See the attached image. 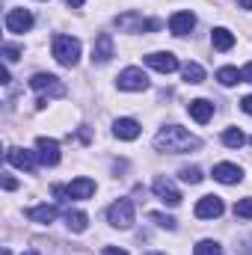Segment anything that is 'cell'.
I'll return each instance as SVG.
<instances>
[{
    "label": "cell",
    "instance_id": "1",
    "mask_svg": "<svg viewBox=\"0 0 252 255\" xmlns=\"http://www.w3.org/2000/svg\"><path fill=\"white\" fill-rule=\"evenodd\" d=\"M154 145H157V151L181 154V151H196V148H202V139H199V136H193V133L184 130V128L169 125V128H163V130L154 136Z\"/></svg>",
    "mask_w": 252,
    "mask_h": 255
},
{
    "label": "cell",
    "instance_id": "2",
    "mask_svg": "<svg viewBox=\"0 0 252 255\" xmlns=\"http://www.w3.org/2000/svg\"><path fill=\"white\" fill-rule=\"evenodd\" d=\"M54 57L60 65H71L80 60V42L71 36H54Z\"/></svg>",
    "mask_w": 252,
    "mask_h": 255
},
{
    "label": "cell",
    "instance_id": "3",
    "mask_svg": "<svg viewBox=\"0 0 252 255\" xmlns=\"http://www.w3.org/2000/svg\"><path fill=\"white\" fill-rule=\"evenodd\" d=\"M107 220H110V226H116V229H130V226H133V205H130V199L113 202L110 211H107Z\"/></svg>",
    "mask_w": 252,
    "mask_h": 255
},
{
    "label": "cell",
    "instance_id": "4",
    "mask_svg": "<svg viewBox=\"0 0 252 255\" xmlns=\"http://www.w3.org/2000/svg\"><path fill=\"white\" fill-rule=\"evenodd\" d=\"M30 89H36V92H48L51 98L65 95V86L60 83V77L45 74V71H39V74H33V77H30Z\"/></svg>",
    "mask_w": 252,
    "mask_h": 255
},
{
    "label": "cell",
    "instance_id": "5",
    "mask_svg": "<svg viewBox=\"0 0 252 255\" xmlns=\"http://www.w3.org/2000/svg\"><path fill=\"white\" fill-rule=\"evenodd\" d=\"M116 27L119 30H127V33H151V30H160V21H148V18H139V15H133V12H127V15H119L116 18Z\"/></svg>",
    "mask_w": 252,
    "mask_h": 255
},
{
    "label": "cell",
    "instance_id": "6",
    "mask_svg": "<svg viewBox=\"0 0 252 255\" xmlns=\"http://www.w3.org/2000/svg\"><path fill=\"white\" fill-rule=\"evenodd\" d=\"M116 83H119V89H125V92H142V89H148V77L142 74V68H125V71L116 77Z\"/></svg>",
    "mask_w": 252,
    "mask_h": 255
},
{
    "label": "cell",
    "instance_id": "7",
    "mask_svg": "<svg viewBox=\"0 0 252 255\" xmlns=\"http://www.w3.org/2000/svg\"><path fill=\"white\" fill-rule=\"evenodd\" d=\"M151 190H154V196H157V199H160L163 205H169V208L181 205V193L175 190V184H172L169 178H163V175H157V178H154Z\"/></svg>",
    "mask_w": 252,
    "mask_h": 255
},
{
    "label": "cell",
    "instance_id": "8",
    "mask_svg": "<svg viewBox=\"0 0 252 255\" xmlns=\"http://www.w3.org/2000/svg\"><path fill=\"white\" fill-rule=\"evenodd\" d=\"M145 65L154 68V71H160V74H172V71H178V57L169 54V51H157V54L145 57Z\"/></svg>",
    "mask_w": 252,
    "mask_h": 255
},
{
    "label": "cell",
    "instance_id": "9",
    "mask_svg": "<svg viewBox=\"0 0 252 255\" xmlns=\"http://www.w3.org/2000/svg\"><path fill=\"white\" fill-rule=\"evenodd\" d=\"M223 199L220 196H202L199 202H196V217L199 220H217V217H223Z\"/></svg>",
    "mask_w": 252,
    "mask_h": 255
},
{
    "label": "cell",
    "instance_id": "10",
    "mask_svg": "<svg viewBox=\"0 0 252 255\" xmlns=\"http://www.w3.org/2000/svg\"><path fill=\"white\" fill-rule=\"evenodd\" d=\"M33 27V15L27 9H9L6 12V30L9 33H27Z\"/></svg>",
    "mask_w": 252,
    "mask_h": 255
},
{
    "label": "cell",
    "instance_id": "11",
    "mask_svg": "<svg viewBox=\"0 0 252 255\" xmlns=\"http://www.w3.org/2000/svg\"><path fill=\"white\" fill-rule=\"evenodd\" d=\"M36 148H39V160H42L45 166H57V163H60V145H57V139L39 136V139H36Z\"/></svg>",
    "mask_w": 252,
    "mask_h": 255
},
{
    "label": "cell",
    "instance_id": "12",
    "mask_svg": "<svg viewBox=\"0 0 252 255\" xmlns=\"http://www.w3.org/2000/svg\"><path fill=\"white\" fill-rule=\"evenodd\" d=\"M6 160H9L12 166L24 169V172H36V154L27 151V148H9V151H6Z\"/></svg>",
    "mask_w": 252,
    "mask_h": 255
},
{
    "label": "cell",
    "instance_id": "13",
    "mask_svg": "<svg viewBox=\"0 0 252 255\" xmlns=\"http://www.w3.org/2000/svg\"><path fill=\"white\" fill-rule=\"evenodd\" d=\"M113 60V36L101 33L92 45V63H110Z\"/></svg>",
    "mask_w": 252,
    "mask_h": 255
},
{
    "label": "cell",
    "instance_id": "14",
    "mask_svg": "<svg viewBox=\"0 0 252 255\" xmlns=\"http://www.w3.org/2000/svg\"><path fill=\"white\" fill-rule=\"evenodd\" d=\"M193 27H196V15H193V12H175V15L169 18L172 36H187Z\"/></svg>",
    "mask_w": 252,
    "mask_h": 255
},
{
    "label": "cell",
    "instance_id": "15",
    "mask_svg": "<svg viewBox=\"0 0 252 255\" xmlns=\"http://www.w3.org/2000/svg\"><path fill=\"white\" fill-rule=\"evenodd\" d=\"M214 178H217L220 184H238V181L244 178V172H241V166H235V163H217V166H214Z\"/></svg>",
    "mask_w": 252,
    "mask_h": 255
},
{
    "label": "cell",
    "instance_id": "16",
    "mask_svg": "<svg viewBox=\"0 0 252 255\" xmlns=\"http://www.w3.org/2000/svg\"><path fill=\"white\" fill-rule=\"evenodd\" d=\"M57 208L54 205H36V208H30L27 211V220H33V223H39V226H48V223H54L57 220Z\"/></svg>",
    "mask_w": 252,
    "mask_h": 255
},
{
    "label": "cell",
    "instance_id": "17",
    "mask_svg": "<svg viewBox=\"0 0 252 255\" xmlns=\"http://www.w3.org/2000/svg\"><path fill=\"white\" fill-rule=\"evenodd\" d=\"M190 116L199 122V125H205V122H211V116H214V104L211 101H205V98H196V101H190Z\"/></svg>",
    "mask_w": 252,
    "mask_h": 255
},
{
    "label": "cell",
    "instance_id": "18",
    "mask_svg": "<svg viewBox=\"0 0 252 255\" xmlns=\"http://www.w3.org/2000/svg\"><path fill=\"white\" fill-rule=\"evenodd\" d=\"M139 122L136 119H116V125H113V133L119 136V139H136L139 136Z\"/></svg>",
    "mask_w": 252,
    "mask_h": 255
},
{
    "label": "cell",
    "instance_id": "19",
    "mask_svg": "<svg viewBox=\"0 0 252 255\" xmlns=\"http://www.w3.org/2000/svg\"><path fill=\"white\" fill-rule=\"evenodd\" d=\"M92 193H95V181L92 178H74L68 184V196L71 199H89Z\"/></svg>",
    "mask_w": 252,
    "mask_h": 255
},
{
    "label": "cell",
    "instance_id": "20",
    "mask_svg": "<svg viewBox=\"0 0 252 255\" xmlns=\"http://www.w3.org/2000/svg\"><path fill=\"white\" fill-rule=\"evenodd\" d=\"M211 45H214L217 51H232V48H235V36H232L226 27H217V30L211 33Z\"/></svg>",
    "mask_w": 252,
    "mask_h": 255
},
{
    "label": "cell",
    "instance_id": "21",
    "mask_svg": "<svg viewBox=\"0 0 252 255\" xmlns=\"http://www.w3.org/2000/svg\"><path fill=\"white\" fill-rule=\"evenodd\" d=\"M217 80H220L223 86H235V83H241V80H244V74H241L238 68L226 65V68H220V71H217Z\"/></svg>",
    "mask_w": 252,
    "mask_h": 255
},
{
    "label": "cell",
    "instance_id": "22",
    "mask_svg": "<svg viewBox=\"0 0 252 255\" xmlns=\"http://www.w3.org/2000/svg\"><path fill=\"white\" fill-rule=\"evenodd\" d=\"M223 142H226L229 148H241V145L247 142V136H244L241 128H226V130H223Z\"/></svg>",
    "mask_w": 252,
    "mask_h": 255
},
{
    "label": "cell",
    "instance_id": "23",
    "mask_svg": "<svg viewBox=\"0 0 252 255\" xmlns=\"http://www.w3.org/2000/svg\"><path fill=\"white\" fill-rule=\"evenodd\" d=\"M65 226H68L71 232H77V235L86 232V214H83V211H68V214H65Z\"/></svg>",
    "mask_w": 252,
    "mask_h": 255
},
{
    "label": "cell",
    "instance_id": "24",
    "mask_svg": "<svg viewBox=\"0 0 252 255\" xmlns=\"http://www.w3.org/2000/svg\"><path fill=\"white\" fill-rule=\"evenodd\" d=\"M181 74H184L187 83H202V80H205V68H202L199 63H187L184 68H181Z\"/></svg>",
    "mask_w": 252,
    "mask_h": 255
},
{
    "label": "cell",
    "instance_id": "25",
    "mask_svg": "<svg viewBox=\"0 0 252 255\" xmlns=\"http://www.w3.org/2000/svg\"><path fill=\"white\" fill-rule=\"evenodd\" d=\"M178 178H181L184 184H199V181H202L205 175H202V169H199V166H181Z\"/></svg>",
    "mask_w": 252,
    "mask_h": 255
},
{
    "label": "cell",
    "instance_id": "26",
    "mask_svg": "<svg viewBox=\"0 0 252 255\" xmlns=\"http://www.w3.org/2000/svg\"><path fill=\"white\" fill-rule=\"evenodd\" d=\"M193 255H223V250H220V244H214V241H199L196 250H193Z\"/></svg>",
    "mask_w": 252,
    "mask_h": 255
},
{
    "label": "cell",
    "instance_id": "27",
    "mask_svg": "<svg viewBox=\"0 0 252 255\" xmlns=\"http://www.w3.org/2000/svg\"><path fill=\"white\" fill-rule=\"evenodd\" d=\"M235 217H241V220H252V196L250 199H241V202L235 205Z\"/></svg>",
    "mask_w": 252,
    "mask_h": 255
},
{
    "label": "cell",
    "instance_id": "28",
    "mask_svg": "<svg viewBox=\"0 0 252 255\" xmlns=\"http://www.w3.org/2000/svg\"><path fill=\"white\" fill-rule=\"evenodd\" d=\"M148 220H151L154 226H160V229H175V220L166 217V214H148Z\"/></svg>",
    "mask_w": 252,
    "mask_h": 255
},
{
    "label": "cell",
    "instance_id": "29",
    "mask_svg": "<svg viewBox=\"0 0 252 255\" xmlns=\"http://www.w3.org/2000/svg\"><path fill=\"white\" fill-rule=\"evenodd\" d=\"M18 57H21V51H18V48H12V45H3V60H6V63H15Z\"/></svg>",
    "mask_w": 252,
    "mask_h": 255
},
{
    "label": "cell",
    "instance_id": "30",
    "mask_svg": "<svg viewBox=\"0 0 252 255\" xmlns=\"http://www.w3.org/2000/svg\"><path fill=\"white\" fill-rule=\"evenodd\" d=\"M101 255H127L125 250H119V247H104V253Z\"/></svg>",
    "mask_w": 252,
    "mask_h": 255
},
{
    "label": "cell",
    "instance_id": "31",
    "mask_svg": "<svg viewBox=\"0 0 252 255\" xmlns=\"http://www.w3.org/2000/svg\"><path fill=\"white\" fill-rule=\"evenodd\" d=\"M241 107H244V113H250L252 116V95H247V98L241 101Z\"/></svg>",
    "mask_w": 252,
    "mask_h": 255
},
{
    "label": "cell",
    "instance_id": "32",
    "mask_svg": "<svg viewBox=\"0 0 252 255\" xmlns=\"http://www.w3.org/2000/svg\"><path fill=\"white\" fill-rule=\"evenodd\" d=\"M3 187H6V190H15V187H18V181H15V178H9V175H6V178H3Z\"/></svg>",
    "mask_w": 252,
    "mask_h": 255
},
{
    "label": "cell",
    "instance_id": "33",
    "mask_svg": "<svg viewBox=\"0 0 252 255\" xmlns=\"http://www.w3.org/2000/svg\"><path fill=\"white\" fill-rule=\"evenodd\" d=\"M241 74H244V80H247V83H252V63L244 65V71H241Z\"/></svg>",
    "mask_w": 252,
    "mask_h": 255
},
{
    "label": "cell",
    "instance_id": "34",
    "mask_svg": "<svg viewBox=\"0 0 252 255\" xmlns=\"http://www.w3.org/2000/svg\"><path fill=\"white\" fill-rule=\"evenodd\" d=\"M238 6L241 9H252V0H238Z\"/></svg>",
    "mask_w": 252,
    "mask_h": 255
},
{
    "label": "cell",
    "instance_id": "35",
    "mask_svg": "<svg viewBox=\"0 0 252 255\" xmlns=\"http://www.w3.org/2000/svg\"><path fill=\"white\" fill-rule=\"evenodd\" d=\"M65 3H68V6H74V9H77V6H83V3H86V0H65Z\"/></svg>",
    "mask_w": 252,
    "mask_h": 255
},
{
    "label": "cell",
    "instance_id": "36",
    "mask_svg": "<svg viewBox=\"0 0 252 255\" xmlns=\"http://www.w3.org/2000/svg\"><path fill=\"white\" fill-rule=\"evenodd\" d=\"M24 255H39V253H36V250H30V253H24Z\"/></svg>",
    "mask_w": 252,
    "mask_h": 255
},
{
    "label": "cell",
    "instance_id": "37",
    "mask_svg": "<svg viewBox=\"0 0 252 255\" xmlns=\"http://www.w3.org/2000/svg\"><path fill=\"white\" fill-rule=\"evenodd\" d=\"M151 255H160V253H151Z\"/></svg>",
    "mask_w": 252,
    "mask_h": 255
},
{
    "label": "cell",
    "instance_id": "38",
    "mask_svg": "<svg viewBox=\"0 0 252 255\" xmlns=\"http://www.w3.org/2000/svg\"><path fill=\"white\" fill-rule=\"evenodd\" d=\"M250 142H252V136H250Z\"/></svg>",
    "mask_w": 252,
    "mask_h": 255
}]
</instances>
